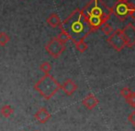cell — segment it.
<instances>
[{"instance_id":"4fadbf2b","label":"cell","mask_w":135,"mask_h":131,"mask_svg":"<svg viewBox=\"0 0 135 131\" xmlns=\"http://www.w3.org/2000/svg\"><path fill=\"white\" fill-rule=\"evenodd\" d=\"M75 49H76L79 52L83 53L88 49V46H87V44L85 42V41H79V42L75 43Z\"/></svg>"},{"instance_id":"e0dca14e","label":"cell","mask_w":135,"mask_h":131,"mask_svg":"<svg viewBox=\"0 0 135 131\" xmlns=\"http://www.w3.org/2000/svg\"><path fill=\"white\" fill-rule=\"evenodd\" d=\"M40 69H41V71L42 72V73H44V74H46V73H49L51 72V70H52V65H51L49 62H45L41 64Z\"/></svg>"},{"instance_id":"6da1fadb","label":"cell","mask_w":135,"mask_h":131,"mask_svg":"<svg viewBox=\"0 0 135 131\" xmlns=\"http://www.w3.org/2000/svg\"><path fill=\"white\" fill-rule=\"evenodd\" d=\"M60 28L68 34L70 39L75 44L79 41H85L87 36L93 32L91 26L86 21L82 10L79 8L74 10L69 17L62 22Z\"/></svg>"},{"instance_id":"ffe728a7","label":"cell","mask_w":135,"mask_h":131,"mask_svg":"<svg viewBox=\"0 0 135 131\" xmlns=\"http://www.w3.org/2000/svg\"><path fill=\"white\" fill-rule=\"evenodd\" d=\"M128 120H129V122L132 125V126L135 127V110H134V111H132V113L129 115Z\"/></svg>"},{"instance_id":"7c38bea8","label":"cell","mask_w":135,"mask_h":131,"mask_svg":"<svg viewBox=\"0 0 135 131\" xmlns=\"http://www.w3.org/2000/svg\"><path fill=\"white\" fill-rule=\"evenodd\" d=\"M0 112H1V115H3L4 117H9L13 114V109L10 105H5L1 108Z\"/></svg>"},{"instance_id":"3957f363","label":"cell","mask_w":135,"mask_h":131,"mask_svg":"<svg viewBox=\"0 0 135 131\" xmlns=\"http://www.w3.org/2000/svg\"><path fill=\"white\" fill-rule=\"evenodd\" d=\"M34 89L41 94L45 99L49 100L62 89V85L55 80L50 73H46L34 85Z\"/></svg>"},{"instance_id":"ba28073f","label":"cell","mask_w":135,"mask_h":131,"mask_svg":"<svg viewBox=\"0 0 135 131\" xmlns=\"http://www.w3.org/2000/svg\"><path fill=\"white\" fill-rule=\"evenodd\" d=\"M98 99L93 94H87L85 97V99L82 101V104L85 106L86 109L88 110H92L98 105Z\"/></svg>"},{"instance_id":"5b68a950","label":"cell","mask_w":135,"mask_h":131,"mask_svg":"<svg viewBox=\"0 0 135 131\" xmlns=\"http://www.w3.org/2000/svg\"><path fill=\"white\" fill-rule=\"evenodd\" d=\"M45 50L52 58L57 59L65 51V45L62 42H61L57 37H54L46 44Z\"/></svg>"},{"instance_id":"277c9868","label":"cell","mask_w":135,"mask_h":131,"mask_svg":"<svg viewBox=\"0 0 135 131\" xmlns=\"http://www.w3.org/2000/svg\"><path fill=\"white\" fill-rule=\"evenodd\" d=\"M107 42L116 52H121L126 47L124 38H123L122 29L118 28V29L114 30L113 33L108 36V38L107 39Z\"/></svg>"},{"instance_id":"8fae6325","label":"cell","mask_w":135,"mask_h":131,"mask_svg":"<svg viewBox=\"0 0 135 131\" xmlns=\"http://www.w3.org/2000/svg\"><path fill=\"white\" fill-rule=\"evenodd\" d=\"M47 23H48V25L50 27L55 28L61 26L62 21H61V18L58 15L55 14V13H52V14H51L50 16L48 17V18H47Z\"/></svg>"},{"instance_id":"5bb4252c","label":"cell","mask_w":135,"mask_h":131,"mask_svg":"<svg viewBox=\"0 0 135 131\" xmlns=\"http://www.w3.org/2000/svg\"><path fill=\"white\" fill-rule=\"evenodd\" d=\"M100 29H101V31L107 36H109L110 34H112L114 31L113 28H112V27L110 26L108 23H105L104 25H102V27L100 28Z\"/></svg>"},{"instance_id":"2e32d148","label":"cell","mask_w":135,"mask_h":131,"mask_svg":"<svg viewBox=\"0 0 135 131\" xmlns=\"http://www.w3.org/2000/svg\"><path fill=\"white\" fill-rule=\"evenodd\" d=\"M9 41H10V38L6 32H1L0 33V45L1 46H5Z\"/></svg>"},{"instance_id":"7402d4cb","label":"cell","mask_w":135,"mask_h":131,"mask_svg":"<svg viewBox=\"0 0 135 131\" xmlns=\"http://www.w3.org/2000/svg\"><path fill=\"white\" fill-rule=\"evenodd\" d=\"M130 0H118V2H120V3H128Z\"/></svg>"},{"instance_id":"7a4b0ae2","label":"cell","mask_w":135,"mask_h":131,"mask_svg":"<svg viewBox=\"0 0 135 131\" xmlns=\"http://www.w3.org/2000/svg\"><path fill=\"white\" fill-rule=\"evenodd\" d=\"M81 10L92 28V31L99 29L113 14L112 7H108L103 0H90Z\"/></svg>"},{"instance_id":"30bf717a","label":"cell","mask_w":135,"mask_h":131,"mask_svg":"<svg viewBox=\"0 0 135 131\" xmlns=\"http://www.w3.org/2000/svg\"><path fill=\"white\" fill-rule=\"evenodd\" d=\"M34 117H35L40 123L44 124V123H46L47 121L50 119L51 114L49 113L46 108H41V109L34 115Z\"/></svg>"},{"instance_id":"52a82bcc","label":"cell","mask_w":135,"mask_h":131,"mask_svg":"<svg viewBox=\"0 0 135 131\" xmlns=\"http://www.w3.org/2000/svg\"><path fill=\"white\" fill-rule=\"evenodd\" d=\"M123 38L127 48H132L135 45V27L132 23H129L122 29Z\"/></svg>"},{"instance_id":"44dd1931","label":"cell","mask_w":135,"mask_h":131,"mask_svg":"<svg viewBox=\"0 0 135 131\" xmlns=\"http://www.w3.org/2000/svg\"><path fill=\"white\" fill-rule=\"evenodd\" d=\"M130 17L132 18V19L135 22V6L133 5L130 11Z\"/></svg>"},{"instance_id":"ac0fdd59","label":"cell","mask_w":135,"mask_h":131,"mask_svg":"<svg viewBox=\"0 0 135 131\" xmlns=\"http://www.w3.org/2000/svg\"><path fill=\"white\" fill-rule=\"evenodd\" d=\"M132 93V91L131 90L129 87H123V88L120 90V94L125 98V99H127V98L131 95Z\"/></svg>"},{"instance_id":"9c48e42d","label":"cell","mask_w":135,"mask_h":131,"mask_svg":"<svg viewBox=\"0 0 135 131\" xmlns=\"http://www.w3.org/2000/svg\"><path fill=\"white\" fill-rule=\"evenodd\" d=\"M76 89H77L76 83L71 79L66 80L64 83V84L62 85V90L64 91L66 95H72L76 91Z\"/></svg>"},{"instance_id":"9a60e30c","label":"cell","mask_w":135,"mask_h":131,"mask_svg":"<svg viewBox=\"0 0 135 131\" xmlns=\"http://www.w3.org/2000/svg\"><path fill=\"white\" fill-rule=\"evenodd\" d=\"M57 38H58V39L61 41V42H62L64 44H65L66 42H67L70 39L69 36H68V34L66 33V32H64V30H61V32L59 33V35L57 36Z\"/></svg>"},{"instance_id":"d6986e66","label":"cell","mask_w":135,"mask_h":131,"mask_svg":"<svg viewBox=\"0 0 135 131\" xmlns=\"http://www.w3.org/2000/svg\"><path fill=\"white\" fill-rule=\"evenodd\" d=\"M125 100H126L127 103L132 106V108H135V92H132V94H131V95Z\"/></svg>"},{"instance_id":"8992f818","label":"cell","mask_w":135,"mask_h":131,"mask_svg":"<svg viewBox=\"0 0 135 131\" xmlns=\"http://www.w3.org/2000/svg\"><path fill=\"white\" fill-rule=\"evenodd\" d=\"M133 4L132 3H120V2H117L112 7L113 10V14L116 16L121 21H124L130 17V11L132 9Z\"/></svg>"}]
</instances>
